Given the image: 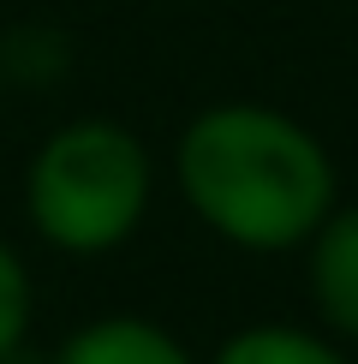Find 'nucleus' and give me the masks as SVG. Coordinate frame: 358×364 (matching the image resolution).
<instances>
[{
	"label": "nucleus",
	"mask_w": 358,
	"mask_h": 364,
	"mask_svg": "<svg viewBox=\"0 0 358 364\" xmlns=\"http://www.w3.org/2000/svg\"><path fill=\"white\" fill-rule=\"evenodd\" d=\"M54 364H197V353L156 316L114 311V316H90V323L72 328L54 346Z\"/></svg>",
	"instance_id": "20e7f679"
},
{
	"label": "nucleus",
	"mask_w": 358,
	"mask_h": 364,
	"mask_svg": "<svg viewBox=\"0 0 358 364\" xmlns=\"http://www.w3.org/2000/svg\"><path fill=\"white\" fill-rule=\"evenodd\" d=\"M30 323H36V275H30L24 251L12 239H0V364L24 353Z\"/></svg>",
	"instance_id": "423d86ee"
},
{
	"label": "nucleus",
	"mask_w": 358,
	"mask_h": 364,
	"mask_svg": "<svg viewBox=\"0 0 358 364\" xmlns=\"http://www.w3.org/2000/svg\"><path fill=\"white\" fill-rule=\"evenodd\" d=\"M298 251H305V287H310L317 328L352 353L358 346V203H335Z\"/></svg>",
	"instance_id": "7ed1b4c3"
},
{
	"label": "nucleus",
	"mask_w": 358,
	"mask_h": 364,
	"mask_svg": "<svg viewBox=\"0 0 358 364\" xmlns=\"http://www.w3.org/2000/svg\"><path fill=\"white\" fill-rule=\"evenodd\" d=\"M156 203V156L131 126L102 114L66 119L24 161V221L60 257H114Z\"/></svg>",
	"instance_id": "f03ea898"
},
{
	"label": "nucleus",
	"mask_w": 358,
	"mask_h": 364,
	"mask_svg": "<svg viewBox=\"0 0 358 364\" xmlns=\"http://www.w3.org/2000/svg\"><path fill=\"white\" fill-rule=\"evenodd\" d=\"M203 364H352V353L305 323H245L221 335Z\"/></svg>",
	"instance_id": "39448f33"
},
{
	"label": "nucleus",
	"mask_w": 358,
	"mask_h": 364,
	"mask_svg": "<svg viewBox=\"0 0 358 364\" xmlns=\"http://www.w3.org/2000/svg\"><path fill=\"white\" fill-rule=\"evenodd\" d=\"M173 191L221 245L281 257L340 203V168L317 132L275 102H209L173 138Z\"/></svg>",
	"instance_id": "f257e3e1"
},
{
	"label": "nucleus",
	"mask_w": 358,
	"mask_h": 364,
	"mask_svg": "<svg viewBox=\"0 0 358 364\" xmlns=\"http://www.w3.org/2000/svg\"><path fill=\"white\" fill-rule=\"evenodd\" d=\"M0 96H6V60H0Z\"/></svg>",
	"instance_id": "0eeeda50"
}]
</instances>
